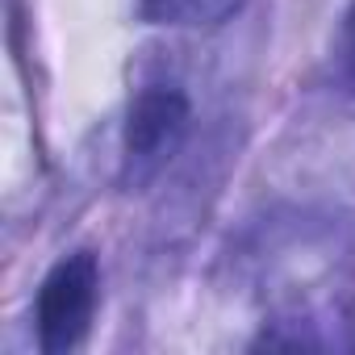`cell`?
Segmentation results:
<instances>
[{
    "label": "cell",
    "instance_id": "cell-1",
    "mask_svg": "<svg viewBox=\"0 0 355 355\" xmlns=\"http://www.w3.org/2000/svg\"><path fill=\"white\" fill-rule=\"evenodd\" d=\"M96 301H101V263L92 251H76L67 259H59L42 288H38V305H34V322H38V347L46 355H67L84 343L92 318H96Z\"/></svg>",
    "mask_w": 355,
    "mask_h": 355
},
{
    "label": "cell",
    "instance_id": "cell-2",
    "mask_svg": "<svg viewBox=\"0 0 355 355\" xmlns=\"http://www.w3.org/2000/svg\"><path fill=\"white\" fill-rule=\"evenodd\" d=\"M193 121V105L180 88L167 84H150L134 96L130 113H125V134H121V150H125V175L150 180V175L180 150L184 134Z\"/></svg>",
    "mask_w": 355,
    "mask_h": 355
},
{
    "label": "cell",
    "instance_id": "cell-3",
    "mask_svg": "<svg viewBox=\"0 0 355 355\" xmlns=\"http://www.w3.org/2000/svg\"><path fill=\"white\" fill-rule=\"evenodd\" d=\"M243 0H142V13L159 26H218Z\"/></svg>",
    "mask_w": 355,
    "mask_h": 355
},
{
    "label": "cell",
    "instance_id": "cell-4",
    "mask_svg": "<svg viewBox=\"0 0 355 355\" xmlns=\"http://www.w3.org/2000/svg\"><path fill=\"white\" fill-rule=\"evenodd\" d=\"M343 76H347V84L355 88V9H351V17H347V26H343Z\"/></svg>",
    "mask_w": 355,
    "mask_h": 355
}]
</instances>
